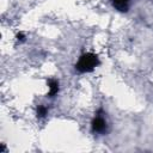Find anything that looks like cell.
<instances>
[{"mask_svg": "<svg viewBox=\"0 0 153 153\" xmlns=\"http://www.w3.org/2000/svg\"><path fill=\"white\" fill-rule=\"evenodd\" d=\"M17 37H18L19 41H24V35H23V33H18Z\"/></svg>", "mask_w": 153, "mask_h": 153, "instance_id": "6", "label": "cell"}, {"mask_svg": "<svg viewBox=\"0 0 153 153\" xmlns=\"http://www.w3.org/2000/svg\"><path fill=\"white\" fill-rule=\"evenodd\" d=\"M99 57L93 53H85L82 54L78 62L75 63V69L80 73H87L93 71L99 65Z\"/></svg>", "mask_w": 153, "mask_h": 153, "instance_id": "1", "label": "cell"}, {"mask_svg": "<svg viewBox=\"0 0 153 153\" xmlns=\"http://www.w3.org/2000/svg\"><path fill=\"white\" fill-rule=\"evenodd\" d=\"M48 86H49V97H54L59 92V81L55 79H49Z\"/></svg>", "mask_w": 153, "mask_h": 153, "instance_id": "4", "label": "cell"}, {"mask_svg": "<svg viewBox=\"0 0 153 153\" xmlns=\"http://www.w3.org/2000/svg\"><path fill=\"white\" fill-rule=\"evenodd\" d=\"M47 112H48V110L44 105H38L37 106V116L38 117H44L47 115Z\"/></svg>", "mask_w": 153, "mask_h": 153, "instance_id": "5", "label": "cell"}, {"mask_svg": "<svg viewBox=\"0 0 153 153\" xmlns=\"http://www.w3.org/2000/svg\"><path fill=\"white\" fill-rule=\"evenodd\" d=\"M111 4L120 12H127L129 7V0H111Z\"/></svg>", "mask_w": 153, "mask_h": 153, "instance_id": "3", "label": "cell"}, {"mask_svg": "<svg viewBox=\"0 0 153 153\" xmlns=\"http://www.w3.org/2000/svg\"><path fill=\"white\" fill-rule=\"evenodd\" d=\"M106 130V121L103 115L97 114L92 121V131L93 133H104Z\"/></svg>", "mask_w": 153, "mask_h": 153, "instance_id": "2", "label": "cell"}]
</instances>
